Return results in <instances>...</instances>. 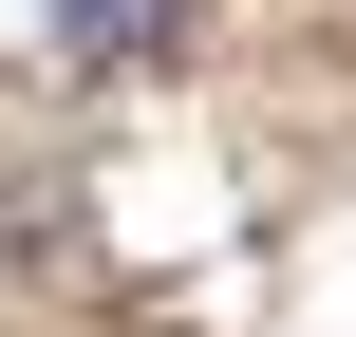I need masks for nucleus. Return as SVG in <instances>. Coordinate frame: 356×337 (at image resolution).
<instances>
[{
  "instance_id": "obj_1",
  "label": "nucleus",
  "mask_w": 356,
  "mask_h": 337,
  "mask_svg": "<svg viewBox=\"0 0 356 337\" xmlns=\"http://www.w3.org/2000/svg\"><path fill=\"white\" fill-rule=\"evenodd\" d=\"M169 0H56V56H150Z\"/></svg>"
}]
</instances>
